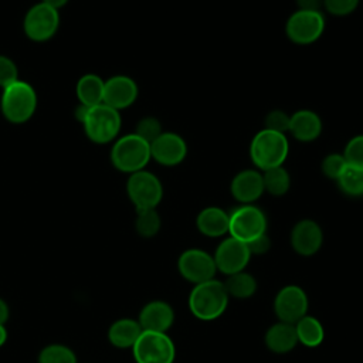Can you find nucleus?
I'll return each mask as SVG.
<instances>
[{
  "instance_id": "obj_33",
  "label": "nucleus",
  "mask_w": 363,
  "mask_h": 363,
  "mask_svg": "<svg viewBox=\"0 0 363 363\" xmlns=\"http://www.w3.org/2000/svg\"><path fill=\"white\" fill-rule=\"evenodd\" d=\"M289 119L291 116H288L284 111H271L265 118V129L285 135L289 130Z\"/></svg>"
},
{
  "instance_id": "obj_19",
  "label": "nucleus",
  "mask_w": 363,
  "mask_h": 363,
  "mask_svg": "<svg viewBox=\"0 0 363 363\" xmlns=\"http://www.w3.org/2000/svg\"><path fill=\"white\" fill-rule=\"evenodd\" d=\"M264 342L267 349L275 354L289 353L298 345L295 326L292 323L278 320L267 329Z\"/></svg>"
},
{
  "instance_id": "obj_38",
  "label": "nucleus",
  "mask_w": 363,
  "mask_h": 363,
  "mask_svg": "<svg viewBox=\"0 0 363 363\" xmlns=\"http://www.w3.org/2000/svg\"><path fill=\"white\" fill-rule=\"evenodd\" d=\"M9 316H10L9 305L6 303V301H4V299H1V298H0V323H1V325H4V323L7 322V319H9Z\"/></svg>"
},
{
  "instance_id": "obj_4",
  "label": "nucleus",
  "mask_w": 363,
  "mask_h": 363,
  "mask_svg": "<svg viewBox=\"0 0 363 363\" xmlns=\"http://www.w3.org/2000/svg\"><path fill=\"white\" fill-rule=\"evenodd\" d=\"M37 95L34 88L24 81L17 79L3 88L1 112L11 123H24L35 112Z\"/></svg>"
},
{
  "instance_id": "obj_17",
  "label": "nucleus",
  "mask_w": 363,
  "mask_h": 363,
  "mask_svg": "<svg viewBox=\"0 0 363 363\" xmlns=\"http://www.w3.org/2000/svg\"><path fill=\"white\" fill-rule=\"evenodd\" d=\"M174 309L170 303L164 301H150L140 309L138 322L143 330L167 333L174 323Z\"/></svg>"
},
{
  "instance_id": "obj_9",
  "label": "nucleus",
  "mask_w": 363,
  "mask_h": 363,
  "mask_svg": "<svg viewBox=\"0 0 363 363\" xmlns=\"http://www.w3.org/2000/svg\"><path fill=\"white\" fill-rule=\"evenodd\" d=\"M325 30L322 11L296 10L286 21L285 31L288 38L299 45H308L319 40Z\"/></svg>"
},
{
  "instance_id": "obj_31",
  "label": "nucleus",
  "mask_w": 363,
  "mask_h": 363,
  "mask_svg": "<svg viewBox=\"0 0 363 363\" xmlns=\"http://www.w3.org/2000/svg\"><path fill=\"white\" fill-rule=\"evenodd\" d=\"M163 130H162L160 122L152 116H146V118L140 119L138 122L136 130H135V133L138 136H140L142 139H145L147 143H152L157 136H160Z\"/></svg>"
},
{
  "instance_id": "obj_40",
  "label": "nucleus",
  "mask_w": 363,
  "mask_h": 363,
  "mask_svg": "<svg viewBox=\"0 0 363 363\" xmlns=\"http://www.w3.org/2000/svg\"><path fill=\"white\" fill-rule=\"evenodd\" d=\"M7 340V329L4 328V325L0 323V346H3Z\"/></svg>"
},
{
  "instance_id": "obj_6",
  "label": "nucleus",
  "mask_w": 363,
  "mask_h": 363,
  "mask_svg": "<svg viewBox=\"0 0 363 363\" xmlns=\"http://www.w3.org/2000/svg\"><path fill=\"white\" fill-rule=\"evenodd\" d=\"M132 354L136 363H174L176 346L167 333L143 330L132 346Z\"/></svg>"
},
{
  "instance_id": "obj_13",
  "label": "nucleus",
  "mask_w": 363,
  "mask_h": 363,
  "mask_svg": "<svg viewBox=\"0 0 363 363\" xmlns=\"http://www.w3.org/2000/svg\"><path fill=\"white\" fill-rule=\"evenodd\" d=\"M252 255L247 244L230 235L217 245L213 254L217 271H220L225 277L244 271Z\"/></svg>"
},
{
  "instance_id": "obj_29",
  "label": "nucleus",
  "mask_w": 363,
  "mask_h": 363,
  "mask_svg": "<svg viewBox=\"0 0 363 363\" xmlns=\"http://www.w3.org/2000/svg\"><path fill=\"white\" fill-rule=\"evenodd\" d=\"M38 363H77V356L68 346L48 345L40 352Z\"/></svg>"
},
{
  "instance_id": "obj_36",
  "label": "nucleus",
  "mask_w": 363,
  "mask_h": 363,
  "mask_svg": "<svg viewBox=\"0 0 363 363\" xmlns=\"http://www.w3.org/2000/svg\"><path fill=\"white\" fill-rule=\"evenodd\" d=\"M247 247L251 252V255H262L265 252H268V250L271 248V240L268 237V234H262L258 238L247 242Z\"/></svg>"
},
{
  "instance_id": "obj_15",
  "label": "nucleus",
  "mask_w": 363,
  "mask_h": 363,
  "mask_svg": "<svg viewBox=\"0 0 363 363\" xmlns=\"http://www.w3.org/2000/svg\"><path fill=\"white\" fill-rule=\"evenodd\" d=\"M323 244L322 227L309 218L298 221L291 231V245L302 257L315 255Z\"/></svg>"
},
{
  "instance_id": "obj_2",
  "label": "nucleus",
  "mask_w": 363,
  "mask_h": 363,
  "mask_svg": "<svg viewBox=\"0 0 363 363\" xmlns=\"http://www.w3.org/2000/svg\"><path fill=\"white\" fill-rule=\"evenodd\" d=\"M289 142L286 135L269 129L259 130L251 140L250 156L261 170L282 166L288 157Z\"/></svg>"
},
{
  "instance_id": "obj_30",
  "label": "nucleus",
  "mask_w": 363,
  "mask_h": 363,
  "mask_svg": "<svg viewBox=\"0 0 363 363\" xmlns=\"http://www.w3.org/2000/svg\"><path fill=\"white\" fill-rule=\"evenodd\" d=\"M343 156L347 164L363 169V135H357L347 142Z\"/></svg>"
},
{
  "instance_id": "obj_21",
  "label": "nucleus",
  "mask_w": 363,
  "mask_h": 363,
  "mask_svg": "<svg viewBox=\"0 0 363 363\" xmlns=\"http://www.w3.org/2000/svg\"><path fill=\"white\" fill-rule=\"evenodd\" d=\"M288 132L299 142H312L322 132V121L313 111L301 109L291 115Z\"/></svg>"
},
{
  "instance_id": "obj_14",
  "label": "nucleus",
  "mask_w": 363,
  "mask_h": 363,
  "mask_svg": "<svg viewBox=\"0 0 363 363\" xmlns=\"http://www.w3.org/2000/svg\"><path fill=\"white\" fill-rule=\"evenodd\" d=\"M150 155L163 166H176L187 156V145L184 139L174 132H162L150 143Z\"/></svg>"
},
{
  "instance_id": "obj_26",
  "label": "nucleus",
  "mask_w": 363,
  "mask_h": 363,
  "mask_svg": "<svg viewBox=\"0 0 363 363\" xmlns=\"http://www.w3.org/2000/svg\"><path fill=\"white\" fill-rule=\"evenodd\" d=\"M264 190L272 196H284L291 186L289 173L284 166H277L262 173Z\"/></svg>"
},
{
  "instance_id": "obj_12",
  "label": "nucleus",
  "mask_w": 363,
  "mask_h": 363,
  "mask_svg": "<svg viewBox=\"0 0 363 363\" xmlns=\"http://www.w3.org/2000/svg\"><path fill=\"white\" fill-rule=\"evenodd\" d=\"M60 14L43 1L33 6L24 17V33L33 41H47L58 30Z\"/></svg>"
},
{
  "instance_id": "obj_16",
  "label": "nucleus",
  "mask_w": 363,
  "mask_h": 363,
  "mask_svg": "<svg viewBox=\"0 0 363 363\" xmlns=\"http://www.w3.org/2000/svg\"><path fill=\"white\" fill-rule=\"evenodd\" d=\"M138 98L136 82L126 75H115L105 81L104 104L121 111L130 106Z\"/></svg>"
},
{
  "instance_id": "obj_7",
  "label": "nucleus",
  "mask_w": 363,
  "mask_h": 363,
  "mask_svg": "<svg viewBox=\"0 0 363 363\" xmlns=\"http://www.w3.org/2000/svg\"><path fill=\"white\" fill-rule=\"evenodd\" d=\"M267 216L254 204H242L230 214L228 234L242 242H250L267 233Z\"/></svg>"
},
{
  "instance_id": "obj_25",
  "label": "nucleus",
  "mask_w": 363,
  "mask_h": 363,
  "mask_svg": "<svg viewBox=\"0 0 363 363\" xmlns=\"http://www.w3.org/2000/svg\"><path fill=\"white\" fill-rule=\"evenodd\" d=\"M224 286L230 298L248 299L255 295L258 284L255 277L244 269L233 275H228L227 279L224 281Z\"/></svg>"
},
{
  "instance_id": "obj_24",
  "label": "nucleus",
  "mask_w": 363,
  "mask_h": 363,
  "mask_svg": "<svg viewBox=\"0 0 363 363\" xmlns=\"http://www.w3.org/2000/svg\"><path fill=\"white\" fill-rule=\"evenodd\" d=\"M294 326H295L298 343L306 347H318L323 343L325 328L318 318L312 315H305L296 323H294Z\"/></svg>"
},
{
  "instance_id": "obj_1",
  "label": "nucleus",
  "mask_w": 363,
  "mask_h": 363,
  "mask_svg": "<svg viewBox=\"0 0 363 363\" xmlns=\"http://www.w3.org/2000/svg\"><path fill=\"white\" fill-rule=\"evenodd\" d=\"M228 301L230 296L224 282L213 278L193 285L189 295V309L199 320L211 322L223 316L228 306Z\"/></svg>"
},
{
  "instance_id": "obj_37",
  "label": "nucleus",
  "mask_w": 363,
  "mask_h": 363,
  "mask_svg": "<svg viewBox=\"0 0 363 363\" xmlns=\"http://www.w3.org/2000/svg\"><path fill=\"white\" fill-rule=\"evenodd\" d=\"M298 10H311V11H320L323 7V0H296Z\"/></svg>"
},
{
  "instance_id": "obj_23",
  "label": "nucleus",
  "mask_w": 363,
  "mask_h": 363,
  "mask_svg": "<svg viewBox=\"0 0 363 363\" xmlns=\"http://www.w3.org/2000/svg\"><path fill=\"white\" fill-rule=\"evenodd\" d=\"M105 81L95 74H85L77 82V98L81 105L92 108L104 102Z\"/></svg>"
},
{
  "instance_id": "obj_11",
  "label": "nucleus",
  "mask_w": 363,
  "mask_h": 363,
  "mask_svg": "<svg viewBox=\"0 0 363 363\" xmlns=\"http://www.w3.org/2000/svg\"><path fill=\"white\" fill-rule=\"evenodd\" d=\"M272 308L278 320L294 325L301 318L308 315L309 299L301 286L291 284L282 286L277 292Z\"/></svg>"
},
{
  "instance_id": "obj_5",
  "label": "nucleus",
  "mask_w": 363,
  "mask_h": 363,
  "mask_svg": "<svg viewBox=\"0 0 363 363\" xmlns=\"http://www.w3.org/2000/svg\"><path fill=\"white\" fill-rule=\"evenodd\" d=\"M81 123L84 125L89 140L102 145L112 142L118 136L121 129V115L119 111L102 102L88 108Z\"/></svg>"
},
{
  "instance_id": "obj_20",
  "label": "nucleus",
  "mask_w": 363,
  "mask_h": 363,
  "mask_svg": "<svg viewBox=\"0 0 363 363\" xmlns=\"http://www.w3.org/2000/svg\"><path fill=\"white\" fill-rule=\"evenodd\" d=\"M197 230L210 238H217L228 234L230 214L220 207L210 206L203 208L196 218Z\"/></svg>"
},
{
  "instance_id": "obj_35",
  "label": "nucleus",
  "mask_w": 363,
  "mask_h": 363,
  "mask_svg": "<svg viewBox=\"0 0 363 363\" xmlns=\"http://www.w3.org/2000/svg\"><path fill=\"white\" fill-rule=\"evenodd\" d=\"M359 6V0H323V7L333 16H347Z\"/></svg>"
},
{
  "instance_id": "obj_10",
  "label": "nucleus",
  "mask_w": 363,
  "mask_h": 363,
  "mask_svg": "<svg viewBox=\"0 0 363 363\" xmlns=\"http://www.w3.org/2000/svg\"><path fill=\"white\" fill-rule=\"evenodd\" d=\"M177 269L183 279L193 285L213 279L217 272L214 258L201 248H189L177 259Z\"/></svg>"
},
{
  "instance_id": "obj_22",
  "label": "nucleus",
  "mask_w": 363,
  "mask_h": 363,
  "mask_svg": "<svg viewBox=\"0 0 363 363\" xmlns=\"http://www.w3.org/2000/svg\"><path fill=\"white\" fill-rule=\"evenodd\" d=\"M143 332L138 320L130 318H122L115 320L108 329V340L111 345L119 349H128L135 345L140 333Z\"/></svg>"
},
{
  "instance_id": "obj_3",
  "label": "nucleus",
  "mask_w": 363,
  "mask_h": 363,
  "mask_svg": "<svg viewBox=\"0 0 363 363\" xmlns=\"http://www.w3.org/2000/svg\"><path fill=\"white\" fill-rule=\"evenodd\" d=\"M150 159V143L136 133H129L119 138L111 150L112 164L118 170L130 174L143 170Z\"/></svg>"
},
{
  "instance_id": "obj_18",
  "label": "nucleus",
  "mask_w": 363,
  "mask_h": 363,
  "mask_svg": "<svg viewBox=\"0 0 363 363\" xmlns=\"http://www.w3.org/2000/svg\"><path fill=\"white\" fill-rule=\"evenodd\" d=\"M264 191L262 174L257 170H242L237 173L231 182V194L242 204H252Z\"/></svg>"
},
{
  "instance_id": "obj_8",
  "label": "nucleus",
  "mask_w": 363,
  "mask_h": 363,
  "mask_svg": "<svg viewBox=\"0 0 363 363\" xmlns=\"http://www.w3.org/2000/svg\"><path fill=\"white\" fill-rule=\"evenodd\" d=\"M126 191L136 210L156 208L163 197L160 180L145 169L129 176Z\"/></svg>"
},
{
  "instance_id": "obj_27",
  "label": "nucleus",
  "mask_w": 363,
  "mask_h": 363,
  "mask_svg": "<svg viewBox=\"0 0 363 363\" xmlns=\"http://www.w3.org/2000/svg\"><path fill=\"white\" fill-rule=\"evenodd\" d=\"M340 190L352 197L363 196V169L346 164L336 180Z\"/></svg>"
},
{
  "instance_id": "obj_34",
  "label": "nucleus",
  "mask_w": 363,
  "mask_h": 363,
  "mask_svg": "<svg viewBox=\"0 0 363 363\" xmlns=\"http://www.w3.org/2000/svg\"><path fill=\"white\" fill-rule=\"evenodd\" d=\"M18 79V71L13 60L0 55V86L6 88Z\"/></svg>"
},
{
  "instance_id": "obj_32",
  "label": "nucleus",
  "mask_w": 363,
  "mask_h": 363,
  "mask_svg": "<svg viewBox=\"0 0 363 363\" xmlns=\"http://www.w3.org/2000/svg\"><path fill=\"white\" fill-rule=\"evenodd\" d=\"M346 164L347 163H346V159L343 155L330 153L322 162V172L325 173L326 177H329L332 180H337V177L340 176V173L343 172Z\"/></svg>"
},
{
  "instance_id": "obj_39",
  "label": "nucleus",
  "mask_w": 363,
  "mask_h": 363,
  "mask_svg": "<svg viewBox=\"0 0 363 363\" xmlns=\"http://www.w3.org/2000/svg\"><path fill=\"white\" fill-rule=\"evenodd\" d=\"M43 3L58 11L61 7H64L68 3V0H43Z\"/></svg>"
},
{
  "instance_id": "obj_28",
  "label": "nucleus",
  "mask_w": 363,
  "mask_h": 363,
  "mask_svg": "<svg viewBox=\"0 0 363 363\" xmlns=\"http://www.w3.org/2000/svg\"><path fill=\"white\" fill-rule=\"evenodd\" d=\"M136 221L135 228L140 237L150 238L155 237L162 225L160 216L156 208H146V210H136Z\"/></svg>"
}]
</instances>
